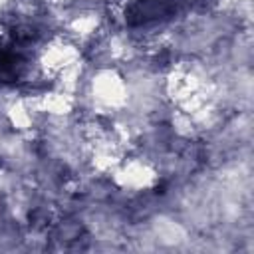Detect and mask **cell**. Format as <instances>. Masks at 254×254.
I'll use <instances>...</instances> for the list:
<instances>
[{
  "label": "cell",
  "mask_w": 254,
  "mask_h": 254,
  "mask_svg": "<svg viewBox=\"0 0 254 254\" xmlns=\"http://www.w3.org/2000/svg\"><path fill=\"white\" fill-rule=\"evenodd\" d=\"M32 32L0 24V81H16L28 65Z\"/></svg>",
  "instance_id": "6da1fadb"
},
{
  "label": "cell",
  "mask_w": 254,
  "mask_h": 254,
  "mask_svg": "<svg viewBox=\"0 0 254 254\" xmlns=\"http://www.w3.org/2000/svg\"><path fill=\"white\" fill-rule=\"evenodd\" d=\"M185 0H141L133 4L127 12L129 24H145L151 20H161L169 18L175 14Z\"/></svg>",
  "instance_id": "7a4b0ae2"
}]
</instances>
